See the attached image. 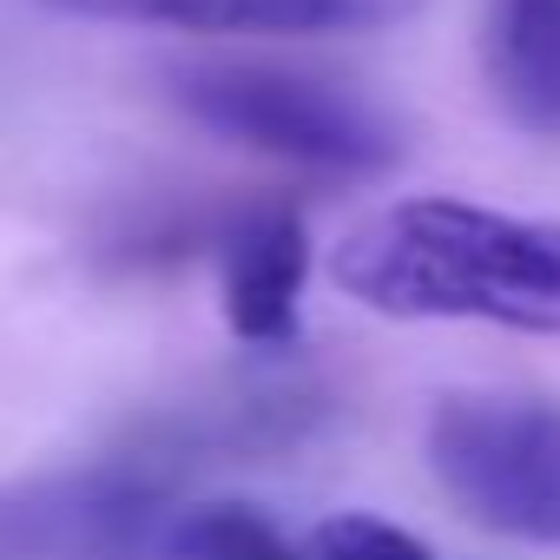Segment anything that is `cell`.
<instances>
[{
    "mask_svg": "<svg viewBox=\"0 0 560 560\" xmlns=\"http://www.w3.org/2000/svg\"><path fill=\"white\" fill-rule=\"evenodd\" d=\"M304 218L291 205H257L224 237V324L244 343H298V298H304Z\"/></svg>",
    "mask_w": 560,
    "mask_h": 560,
    "instance_id": "obj_5",
    "label": "cell"
},
{
    "mask_svg": "<svg viewBox=\"0 0 560 560\" xmlns=\"http://www.w3.org/2000/svg\"><path fill=\"white\" fill-rule=\"evenodd\" d=\"M54 14L80 21H139L185 34H370L402 21L416 0H47Z\"/></svg>",
    "mask_w": 560,
    "mask_h": 560,
    "instance_id": "obj_4",
    "label": "cell"
},
{
    "mask_svg": "<svg viewBox=\"0 0 560 560\" xmlns=\"http://www.w3.org/2000/svg\"><path fill=\"white\" fill-rule=\"evenodd\" d=\"M165 560H304V553H291V540L257 508L205 501V508H185L165 527Z\"/></svg>",
    "mask_w": 560,
    "mask_h": 560,
    "instance_id": "obj_7",
    "label": "cell"
},
{
    "mask_svg": "<svg viewBox=\"0 0 560 560\" xmlns=\"http://www.w3.org/2000/svg\"><path fill=\"white\" fill-rule=\"evenodd\" d=\"M488 73L521 126L560 132V0H494Z\"/></svg>",
    "mask_w": 560,
    "mask_h": 560,
    "instance_id": "obj_6",
    "label": "cell"
},
{
    "mask_svg": "<svg viewBox=\"0 0 560 560\" xmlns=\"http://www.w3.org/2000/svg\"><path fill=\"white\" fill-rule=\"evenodd\" d=\"M304 560H429V547H422L409 527H396V521H376V514H330V521H317Z\"/></svg>",
    "mask_w": 560,
    "mask_h": 560,
    "instance_id": "obj_8",
    "label": "cell"
},
{
    "mask_svg": "<svg viewBox=\"0 0 560 560\" xmlns=\"http://www.w3.org/2000/svg\"><path fill=\"white\" fill-rule=\"evenodd\" d=\"M178 100L198 126L250 152H270L284 165L330 172V178L383 172L402 152L383 113H370L363 100H350L330 80L284 73V67H191L178 73Z\"/></svg>",
    "mask_w": 560,
    "mask_h": 560,
    "instance_id": "obj_3",
    "label": "cell"
},
{
    "mask_svg": "<svg viewBox=\"0 0 560 560\" xmlns=\"http://www.w3.org/2000/svg\"><path fill=\"white\" fill-rule=\"evenodd\" d=\"M429 468L468 521L560 547V402L462 389L429 416Z\"/></svg>",
    "mask_w": 560,
    "mask_h": 560,
    "instance_id": "obj_2",
    "label": "cell"
},
{
    "mask_svg": "<svg viewBox=\"0 0 560 560\" xmlns=\"http://www.w3.org/2000/svg\"><path fill=\"white\" fill-rule=\"evenodd\" d=\"M330 277L376 317L560 337V218L402 198L337 244Z\"/></svg>",
    "mask_w": 560,
    "mask_h": 560,
    "instance_id": "obj_1",
    "label": "cell"
}]
</instances>
